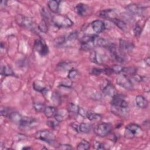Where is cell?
Here are the masks:
<instances>
[{
  "label": "cell",
  "instance_id": "cell-1",
  "mask_svg": "<svg viewBox=\"0 0 150 150\" xmlns=\"http://www.w3.org/2000/svg\"><path fill=\"white\" fill-rule=\"evenodd\" d=\"M98 36L96 35H86L83 36L80 40L81 47L84 50H88L97 46Z\"/></svg>",
  "mask_w": 150,
  "mask_h": 150
},
{
  "label": "cell",
  "instance_id": "cell-2",
  "mask_svg": "<svg viewBox=\"0 0 150 150\" xmlns=\"http://www.w3.org/2000/svg\"><path fill=\"white\" fill-rule=\"evenodd\" d=\"M143 131L138 125L136 124H129L126 126L124 136L126 138L132 139L134 137H140L142 135Z\"/></svg>",
  "mask_w": 150,
  "mask_h": 150
},
{
  "label": "cell",
  "instance_id": "cell-3",
  "mask_svg": "<svg viewBox=\"0 0 150 150\" xmlns=\"http://www.w3.org/2000/svg\"><path fill=\"white\" fill-rule=\"evenodd\" d=\"M52 21L54 25L59 28H67L71 27L73 24V22L69 17L63 15H54Z\"/></svg>",
  "mask_w": 150,
  "mask_h": 150
},
{
  "label": "cell",
  "instance_id": "cell-4",
  "mask_svg": "<svg viewBox=\"0 0 150 150\" xmlns=\"http://www.w3.org/2000/svg\"><path fill=\"white\" fill-rule=\"evenodd\" d=\"M112 125L108 122H102L97 124L94 128V133L100 137H105L112 131Z\"/></svg>",
  "mask_w": 150,
  "mask_h": 150
},
{
  "label": "cell",
  "instance_id": "cell-5",
  "mask_svg": "<svg viewBox=\"0 0 150 150\" xmlns=\"http://www.w3.org/2000/svg\"><path fill=\"white\" fill-rule=\"evenodd\" d=\"M36 139L43 141L49 144H52L55 141V136L53 132L49 130L39 131L35 134Z\"/></svg>",
  "mask_w": 150,
  "mask_h": 150
},
{
  "label": "cell",
  "instance_id": "cell-6",
  "mask_svg": "<svg viewBox=\"0 0 150 150\" xmlns=\"http://www.w3.org/2000/svg\"><path fill=\"white\" fill-rule=\"evenodd\" d=\"M108 49L109 50L112 57L116 62L119 63H123L125 62V55L124 52L121 51L120 49H117L115 45H111Z\"/></svg>",
  "mask_w": 150,
  "mask_h": 150
},
{
  "label": "cell",
  "instance_id": "cell-7",
  "mask_svg": "<svg viewBox=\"0 0 150 150\" xmlns=\"http://www.w3.org/2000/svg\"><path fill=\"white\" fill-rule=\"evenodd\" d=\"M16 21L17 23L24 28H28L29 29H35V23L33 21L29 18L25 16L19 14L16 17Z\"/></svg>",
  "mask_w": 150,
  "mask_h": 150
},
{
  "label": "cell",
  "instance_id": "cell-8",
  "mask_svg": "<svg viewBox=\"0 0 150 150\" xmlns=\"http://www.w3.org/2000/svg\"><path fill=\"white\" fill-rule=\"evenodd\" d=\"M34 49L42 56H45L49 53V47L44 40L42 39H36L34 43Z\"/></svg>",
  "mask_w": 150,
  "mask_h": 150
},
{
  "label": "cell",
  "instance_id": "cell-9",
  "mask_svg": "<svg viewBox=\"0 0 150 150\" xmlns=\"http://www.w3.org/2000/svg\"><path fill=\"white\" fill-rule=\"evenodd\" d=\"M117 84L127 90H131L133 88V84L131 80L128 77V76L121 74L117 76L116 78Z\"/></svg>",
  "mask_w": 150,
  "mask_h": 150
},
{
  "label": "cell",
  "instance_id": "cell-10",
  "mask_svg": "<svg viewBox=\"0 0 150 150\" xmlns=\"http://www.w3.org/2000/svg\"><path fill=\"white\" fill-rule=\"evenodd\" d=\"M111 105L113 108H128V103L117 94L112 97Z\"/></svg>",
  "mask_w": 150,
  "mask_h": 150
},
{
  "label": "cell",
  "instance_id": "cell-11",
  "mask_svg": "<svg viewBox=\"0 0 150 150\" xmlns=\"http://www.w3.org/2000/svg\"><path fill=\"white\" fill-rule=\"evenodd\" d=\"M101 88L103 93L106 96L112 97L117 94L115 87L108 81H105L104 83H103Z\"/></svg>",
  "mask_w": 150,
  "mask_h": 150
},
{
  "label": "cell",
  "instance_id": "cell-12",
  "mask_svg": "<svg viewBox=\"0 0 150 150\" xmlns=\"http://www.w3.org/2000/svg\"><path fill=\"white\" fill-rule=\"evenodd\" d=\"M126 9L132 15H135L137 16H141L143 15L145 8L141 5L132 4L128 5L126 7Z\"/></svg>",
  "mask_w": 150,
  "mask_h": 150
},
{
  "label": "cell",
  "instance_id": "cell-13",
  "mask_svg": "<svg viewBox=\"0 0 150 150\" xmlns=\"http://www.w3.org/2000/svg\"><path fill=\"white\" fill-rule=\"evenodd\" d=\"M75 11L80 16H86L90 15L91 12V9L87 5L83 3L78 4L75 7Z\"/></svg>",
  "mask_w": 150,
  "mask_h": 150
},
{
  "label": "cell",
  "instance_id": "cell-14",
  "mask_svg": "<svg viewBox=\"0 0 150 150\" xmlns=\"http://www.w3.org/2000/svg\"><path fill=\"white\" fill-rule=\"evenodd\" d=\"M90 58L92 62L97 64H103L105 62V56L102 54L97 53L96 51L91 53Z\"/></svg>",
  "mask_w": 150,
  "mask_h": 150
},
{
  "label": "cell",
  "instance_id": "cell-15",
  "mask_svg": "<svg viewBox=\"0 0 150 150\" xmlns=\"http://www.w3.org/2000/svg\"><path fill=\"white\" fill-rule=\"evenodd\" d=\"M93 30L97 33H100L102 32L105 28V25L104 22L101 20L94 21L91 24Z\"/></svg>",
  "mask_w": 150,
  "mask_h": 150
},
{
  "label": "cell",
  "instance_id": "cell-16",
  "mask_svg": "<svg viewBox=\"0 0 150 150\" xmlns=\"http://www.w3.org/2000/svg\"><path fill=\"white\" fill-rule=\"evenodd\" d=\"M119 46L120 49L123 52H131L134 47V45L132 43H130L123 39L120 40Z\"/></svg>",
  "mask_w": 150,
  "mask_h": 150
},
{
  "label": "cell",
  "instance_id": "cell-17",
  "mask_svg": "<svg viewBox=\"0 0 150 150\" xmlns=\"http://www.w3.org/2000/svg\"><path fill=\"white\" fill-rule=\"evenodd\" d=\"M99 15L106 19H108L110 21H112L113 19L117 18V15L115 11L111 9H107L102 11L100 12Z\"/></svg>",
  "mask_w": 150,
  "mask_h": 150
},
{
  "label": "cell",
  "instance_id": "cell-18",
  "mask_svg": "<svg viewBox=\"0 0 150 150\" xmlns=\"http://www.w3.org/2000/svg\"><path fill=\"white\" fill-rule=\"evenodd\" d=\"M8 117L12 122H13L15 124H18L19 125V124H20V122L23 118V116L18 112L12 111L9 114Z\"/></svg>",
  "mask_w": 150,
  "mask_h": 150
},
{
  "label": "cell",
  "instance_id": "cell-19",
  "mask_svg": "<svg viewBox=\"0 0 150 150\" xmlns=\"http://www.w3.org/2000/svg\"><path fill=\"white\" fill-rule=\"evenodd\" d=\"M36 122V120L31 117H23L19 126L21 127H28L30 126L34 122Z\"/></svg>",
  "mask_w": 150,
  "mask_h": 150
},
{
  "label": "cell",
  "instance_id": "cell-20",
  "mask_svg": "<svg viewBox=\"0 0 150 150\" xmlns=\"http://www.w3.org/2000/svg\"><path fill=\"white\" fill-rule=\"evenodd\" d=\"M135 101H136V104H137V106L139 108H145L148 106V101L144 97H143L141 95L137 96L136 97Z\"/></svg>",
  "mask_w": 150,
  "mask_h": 150
},
{
  "label": "cell",
  "instance_id": "cell-21",
  "mask_svg": "<svg viewBox=\"0 0 150 150\" xmlns=\"http://www.w3.org/2000/svg\"><path fill=\"white\" fill-rule=\"evenodd\" d=\"M57 112V110L56 107L53 106H47L46 107L43 113L47 118H50L52 117H54V115L56 114Z\"/></svg>",
  "mask_w": 150,
  "mask_h": 150
},
{
  "label": "cell",
  "instance_id": "cell-22",
  "mask_svg": "<svg viewBox=\"0 0 150 150\" xmlns=\"http://www.w3.org/2000/svg\"><path fill=\"white\" fill-rule=\"evenodd\" d=\"M86 117L90 121L94 122H98L101 121L102 117L100 114H97L93 111H87Z\"/></svg>",
  "mask_w": 150,
  "mask_h": 150
},
{
  "label": "cell",
  "instance_id": "cell-23",
  "mask_svg": "<svg viewBox=\"0 0 150 150\" xmlns=\"http://www.w3.org/2000/svg\"><path fill=\"white\" fill-rule=\"evenodd\" d=\"M33 87L35 90L38 92H41L43 93L45 91H46V88L45 83L40 80H36L34 81L33 83Z\"/></svg>",
  "mask_w": 150,
  "mask_h": 150
},
{
  "label": "cell",
  "instance_id": "cell-24",
  "mask_svg": "<svg viewBox=\"0 0 150 150\" xmlns=\"http://www.w3.org/2000/svg\"><path fill=\"white\" fill-rule=\"evenodd\" d=\"M93 128V125L91 124L82 122L79 125V132L81 133H89Z\"/></svg>",
  "mask_w": 150,
  "mask_h": 150
},
{
  "label": "cell",
  "instance_id": "cell-25",
  "mask_svg": "<svg viewBox=\"0 0 150 150\" xmlns=\"http://www.w3.org/2000/svg\"><path fill=\"white\" fill-rule=\"evenodd\" d=\"M59 2L57 1H49L47 3L49 9L53 13H57L59 9Z\"/></svg>",
  "mask_w": 150,
  "mask_h": 150
},
{
  "label": "cell",
  "instance_id": "cell-26",
  "mask_svg": "<svg viewBox=\"0 0 150 150\" xmlns=\"http://www.w3.org/2000/svg\"><path fill=\"white\" fill-rule=\"evenodd\" d=\"M1 74L2 76H13L14 73L12 68L8 65L2 66L1 68Z\"/></svg>",
  "mask_w": 150,
  "mask_h": 150
},
{
  "label": "cell",
  "instance_id": "cell-27",
  "mask_svg": "<svg viewBox=\"0 0 150 150\" xmlns=\"http://www.w3.org/2000/svg\"><path fill=\"white\" fill-rule=\"evenodd\" d=\"M80 107L78 106L77 105L73 103H70L68 104L67 105V111L69 112L70 113H73L74 114H78L79 113V110Z\"/></svg>",
  "mask_w": 150,
  "mask_h": 150
},
{
  "label": "cell",
  "instance_id": "cell-28",
  "mask_svg": "<svg viewBox=\"0 0 150 150\" xmlns=\"http://www.w3.org/2000/svg\"><path fill=\"white\" fill-rule=\"evenodd\" d=\"M111 21L115 25H116L120 29L123 30H125V29H127L126 23L122 20H121L117 18H115Z\"/></svg>",
  "mask_w": 150,
  "mask_h": 150
},
{
  "label": "cell",
  "instance_id": "cell-29",
  "mask_svg": "<svg viewBox=\"0 0 150 150\" xmlns=\"http://www.w3.org/2000/svg\"><path fill=\"white\" fill-rule=\"evenodd\" d=\"M90 146V143L85 139L81 140L77 145V149L79 150H87Z\"/></svg>",
  "mask_w": 150,
  "mask_h": 150
},
{
  "label": "cell",
  "instance_id": "cell-30",
  "mask_svg": "<svg viewBox=\"0 0 150 150\" xmlns=\"http://www.w3.org/2000/svg\"><path fill=\"white\" fill-rule=\"evenodd\" d=\"M137 72V69L134 67H123L121 73L125 76L135 75Z\"/></svg>",
  "mask_w": 150,
  "mask_h": 150
},
{
  "label": "cell",
  "instance_id": "cell-31",
  "mask_svg": "<svg viewBox=\"0 0 150 150\" xmlns=\"http://www.w3.org/2000/svg\"><path fill=\"white\" fill-rule=\"evenodd\" d=\"M38 28L41 32L46 33L48 29L47 21H46L45 19H43L41 21V22L39 23V24L38 25Z\"/></svg>",
  "mask_w": 150,
  "mask_h": 150
},
{
  "label": "cell",
  "instance_id": "cell-32",
  "mask_svg": "<svg viewBox=\"0 0 150 150\" xmlns=\"http://www.w3.org/2000/svg\"><path fill=\"white\" fill-rule=\"evenodd\" d=\"M33 107L35 110L38 112H43L46 106L44 104L42 103H35L33 104Z\"/></svg>",
  "mask_w": 150,
  "mask_h": 150
},
{
  "label": "cell",
  "instance_id": "cell-33",
  "mask_svg": "<svg viewBox=\"0 0 150 150\" xmlns=\"http://www.w3.org/2000/svg\"><path fill=\"white\" fill-rule=\"evenodd\" d=\"M78 36V32L77 31H73L70 33L67 36H65L66 38V41H69L71 42L74 40Z\"/></svg>",
  "mask_w": 150,
  "mask_h": 150
},
{
  "label": "cell",
  "instance_id": "cell-34",
  "mask_svg": "<svg viewBox=\"0 0 150 150\" xmlns=\"http://www.w3.org/2000/svg\"><path fill=\"white\" fill-rule=\"evenodd\" d=\"M12 111H10V109L8 107H3V106L1 107V115L4 116V117L9 116V114Z\"/></svg>",
  "mask_w": 150,
  "mask_h": 150
},
{
  "label": "cell",
  "instance_id": "cell-35",
  "mask_svg": "<svg viewBox=\"0 0 150 150\" xmlns=\"http://www.w3.org/2000/svg\"><path fill=\"white\" fill-rule=\"evenodd\" d=\"M66 43V38L65 36H61L57 38L54 41V44L56 46H61L63 44Z\"/></svg>",
  "mask_w": 150,
  "mask_h": 150
},
{
  "label": "cell",
  "instance_id": "cell-36",
  "mask_svg": "<svg viewBox=\"0 0 150 150\" xmlns=\"http://www.w3.org/2000/svg\"><path fill=\"white\" fill-rule=\"evenodd\" d=\"M51 98L54 104H57L60 103V96H59V94L56 92H54L52 94L51 96Z\"/></svg>",
  "mask_w": 150,
  "mask_h": 150
},
{
  "label": "cell",
  "instance_id": "cell-37",
  "mask_svg": "<svg viewBox=\"0 0 150 150\" xmlns=\"http://www.w3.org/2000/svg\"><path fill=\"white\" fill-rule=\"evenodd\" d=\"M77 74H78V71H77V70H76V69H71L70 70H69V73H68V76H67V77H68V78L69 79H74L77 75Z\"/></svg>",
  "mask_w": 150,
  "mask_h": 150
},
{
  "label": "cell",
  "instance_id": "cell-38",
  "mask_svg": "<svg viewBox=\"0 0 150 150\" xmlns=\"http://www.w3.org/2000/svg\"><path fill=\"white\" fill-rule=\"evenodd\" d=\"M123 67L121 66H118V65H115L112 68L111 70L112 71V72L117 73V74H121L122 70Z\"/></svg>",
  "mask_w": 150,
  "mask_h": 150
},
{
  "label": "cell",
  "instance_id": "cell-39",
  "mask_svg": "<svg viewBox=\"0 0 150 150\" xmlns=\"http://www.w3.org/2000/svg\"><path fill=\"white\" fill-rule=\"evenodd\" d=\"M59 122L56 120L54 119V120H50V121H47L46 124L51 128H54V127H56L59 125Z\"/></svg>",
  "mask_w": 150,
  "mask_h": 150
},
{
  "label": "cell",
  "instance_id": "cell-40",
  "mask_svg": "<svg viewBox=\"0 0 150 150\" xmlns=\"http://www.w3.org/2000/svg\"><path fill=\"white\" fill-rule=\"evenodd\" d=\"M141 26L138 24L137 23L134 27V35L135 36H139V35L141 34Z\"/></svg>",
  "mask_w": 150,
  "mask_h": 150
},
{
  "label": "cell",
  "instance_id": "cell-41",
  "mask_svg": "<svg viewBox=\"0 0 150 150\" xmlns=\"http://www.w3.org/2000/svg\"><path fill=\"white\" fill-rule=\"evenodd\" d=\"M93 147L96 149H105V146L104 145L100 142H95L94 144Z\"/></svg>",
  "mask_w": 150,
  "mask_h": 150
},
{
  "label": "cell",
  "instance_id": "cell-42",
  "mask_svg": "<svg viewBox=\"0 0 150 150\" xmlns=\"http://www.w3.org/2000/svg\"><path fill=\"white\" fill-rule=\"evenodd\" d=\"M90 97L94 100H100L101 98V94L99 92L96 91V92L92 93Z\"/></svg>",
  "mask_w": 150,
  "mask_h": 150
},
{
  "label": "cell",
  "instance_id": "cell-43",
  "mask_svg": "<svg viewBox=\"0 0 150 150\" xmlns=\"http://www.w3.org/2000/svg\"><path fill=\"white\" fill-rule=\"evenodd\" d=\"M103 72H104V69H101L99 68H93L92 69V74L96 76L100 75Z\"/></svg>",
  "mask_w": 150,
  "mask_h": 150
},
{
  "label": "cell",
  "instance_id": "cell-44",
  "mask_svg": "<svg viewBox=\"0 0 150 150\" xmlns=\"http://www.w3.org/2000/svg\"><path fill=\"white\" fill-rule=\"evenodd\" d=\"M57 148L60 149H64V150L70 149H72V146H71V145H69V144H61L59 145V146Z\"/></svg>",
  "mask_w": 150,
  "mask_h": 150
},
{
  "label": "cell",
  "instance_id": "cell-45",
  "mask_svg": "<svg viewBox=\"0 0 150 150\" xmlns=\"http://www.w3.org/2000/svg\"><path fill=\"white\" fill-rule=\"evenodd\" d=\"M87 111H86V110L83 109L81 107H80L78 114H79L80 115H81L83 118H86V116H87Z\"/></svg>",
  "mask_w": 150,
  "mask_h": 150
},
{
  "label": "cell",
  "instance_id": "cell-46",
  "mask_svg": "<svg viewBox=\"0 0 150 150\" xmlns=\"http://www.w3.org/2000/svg\"><path fill=\"white\" fill-rule=\"evenodd\" d=\"M71 127L72 128L77 132H79V125H77V124L73 123L71 124Z\"/></svg>",
  "mask_w": 150,
  "mask_h": 150
},
{
  "label": "cell",
  "instance_id": "cell-47",
  "mask_svg": "<svg viewBox=\"0 0 150 150\" xmlns=\"http://www.w3.org/2000/svg\"><path fill=\"white\" fill-rule=\"evenodd\" d=\"M145 63L147 64V66H149V57H147L146 59H145Z\"/></svg>",
  "mask_w": 150,
  "mask_h": 150
}]
</instances>
